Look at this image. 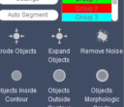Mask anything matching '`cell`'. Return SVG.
Returning <instances> with one entry per match:
<instances>
[{
  "label": "cell",
  "mask_w": 124,
  "mask_h": 107,
  "mask_svg": "<svg viewBox=\"0 0 124 107\" xmlns=\"http://www.w3.org/2000/svg\"><path fill=\"white\" fill-rule=\"evenodd\" d=\"M11 77H12V79L14 81H19L21 79V77H22V74H21V72L19 70H14L12 72V74H11Z\"/></svg>",
  "instance_id": "obj_8"
},
{
  "label": "cell",
  "mask_w": 124,
  "mask_h": 107,
  "mask_svg": "<svg viewBox=\"0 0 124 107\" xmlns=\"http://www.w3.org/2000/svg\"><path fill=\"white\" fill-rule=\"evenodd\" d=\"M52 78L56 82H63L66 79V72L63 69H56L52 73Z\"/></svg>",
  "instance_id": "obj_4"
},
{
  "label": "cell",
  "mask_w": 124,
  "mask_h": 107,
  "mask_svg": "<svg viewBox=\"0 0 124 107\" xmlns=\"http://www.w3.org/2000/svg\"><path fill=\"white\" fill-rule=\"evenodd\" d=\"M63 14H109L112 12V5L108 1L78 0V2H64L61 6Z\"/></svg>",
  "instance_id": "obj_2"
},
{
  "label": "cell",
  "mask_w": 124,
  "mask_h": 107,
  "mask_svg": "<svg viewBox=\"0 0 124 107\" xmlns=\"http://www.w3.org/2000/svg\"><path fill=\"white\" fill-rule=\"evenodd\" d=\"M91 91H99V93H100L101 91H102V92H103V91H109V92H111L112 90H111L110 89H91Z\"/></svg>",
  "instance_id": "obj_10"
},
{
  "label": "cell",
  "mask_w": 124,
  "mask_h": 107,
  "mask_svg": "<svg viewBox=\"0 0 124 107\" xmlns=\"http://www.w3.org/2000/svg\"><path fill=\"white\" fill-rule=\"evenodd\" d=\"M97 38L99 41H102V42H105L108 40V32L101 29L98 31V34H97Z\"/></svg>",
  "instance_id": "obj_7"
},
{
  "label": "cell",
  "mask_w": 124,
  "mask_h": 107,
  "mask_svg": "<svg viewBox=\"0 0 124 107\" xmlns=\"http://www.w3.org/2000/svg\"><path fill=\"white\" fill-rule=\"evenodd\" d=\"M59 0H0L2 5H54Z\"/></svg>",
  "instance_id": "obj_3"
},
{
  "label": "cell",
  "mask_w": 124,
  "mask_h": 107,
  "mask_svg": "<svg viewBox=\"0 0 124 107\" xmlns=\"http://www.w3.org/2000/svg\"><path fill=\"white\" fill-rule=\"evenodd\" d=\"M95 77H96V79L99 81V82H106L108 79V77H109V74H108V72L106 70V69H99L97 72H96V74H95Z\"/></svg>",
  "instance_id": "obj_5"
},
{
  "label": "cell",
  "mask_w": 124,
  "mask_h": 107,
  "mask_svg": "<svg viewBox=\"0 0 124 107\" xmlns=\"http://www.w3.org/2000/svg\"><path fill=\"white\" fill-rule=\"evenodd\" d=\"M56 37H57L58 39H61V38L63 37V35H62V34H57V35H56Z\"/></svg>",
  "instance_id": "obj_11"
},
{
  "label": "cell",
  "mask_w": 124,
  "mask_h": 107,
  "mask_svg": "<svg viewBox=\"0 0 124 107\" xmlns=\"http://www.w3.org/2000/svg\"><path fill=\"white\" fill-rule=\"evenodd\" d=\"M112 5V12H111V19L113 21L118 20V0H110Z\"/></svg>",
  "instance_id": "obj_6"
},
{
  "label": "cell",
  "mask_w": 124,
  "mask_h": 107,
  "mask_svg": "<svg viewBox=\"0 0 124 107\" xmlns=\"http://www.w3.org/2000/svg\"><path fill=\"white\" fill-rule=\"evenodd\" d=\"M59 18L56 10H0L3 21H52Z\"/></svg>",
  "instance_id": "obj_1"
},
{
  "label": "cell",
  "mask_w": 124,
  "mask_h": 107,
  "mask_svg": "<svg viewBox=\"0 0 124 107\" xmlns=\"http://www.w3.org/2000/svg\"><path fill=\"white\" fill-rule=\"evenodd\" d=\"M85 99H90L88 101H118V98H89V97H86Z\"/></svg>",
  "instance_id": "obj_9"
}]
</instances>
